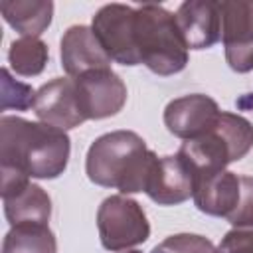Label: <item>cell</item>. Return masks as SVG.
Here are the masks:
<instances>
[{
    "label": "cell",
    "mask_w": 253,
    "mask_h": 253,
    "mask_svg": "<svg viewBox=\"0 0 253 253\" xmlns=\"http://www.w3.org/2000/svg\"><path fill=\"white\" fill-rule=\"evenodd\" d=\"M217 103L204 93H192L172 99L164 109V125L168 132L182 140H194L206 134L219 119Z\"/></svg>",
    "instance_id": "cell-9"
},
{
    "label": "cell",
    "mask_w": 253,
    "mask_h": 253,
    "mask_svg": "<svg viewBox=\"0 0 253 253\" xmlns=\"http://www.w3.org/2000/svg\"><path fill=\"white\" fill-rule=\"evenodd\" d=\"M73 81L85 121L115 117L123 111L126 103V85L111 67L87 71Z\"/></svg>",
    "instance_id": "cell-8"
},
{
    "label": "cell",
    "mask_w": 253,
    "mask_h": 253,
    "mask_svg": "<svg viewBox=\"0 0 253 253\" xmlns=\"http://www.w3.org/2000/svg\"><path fill=\"white\" fill-rule=\"evenodd\" d=\"M4 215L12 225L20 223H47L51 217V200L47 192L30 180L2 188Z\"/></svg>",
    "instance_id": "cell-15"
},
{
    "label": "cell",
    "mask_w": 253,
    "mask_h": 253,
    "mask_svg": "<svg viewBox=\"0 0 253 253\" xmlns=\"http://www.w3.org/2000/svg\"><path fill=\"white\" fill-rule=\"evenodd\" d=\"M91 30L111 61L121 65H138L140 57L134 42V8L126 4L101 6L91 22Z\"/></svg>",
    "instance_id": "cell-6"
},
{
    "label": "cell",
    "mask_w": 253,
    "mask_h": 253,
    "mask_svg": "<svg viewBox=\"0 0 253 253\" xmlns=\"http://www.w3.org/2000/svg\"><path fill=\"white\" fill-rule=\"evenodd\" d=\"M134 42L140 63L156 75L180 73L188 63V47L180 36L176 16L158 4L134 8Z\"/></svg>",
    "instance_id": "cell-3"
},
{
    "label": "cell",
    "mask_w": 253,
    "mask_h": 253,
    "mask_svg": "<svg viewBox=\"0 0 253 253\" xmlns=\"http://www.w3.org/2000/svg\"><path fill=\"white\" fill-rule=\"evenodd\" d=\"M97 229L107 251H123L144 243L150 237V223L142 206L125 196H109L97 210Z\"/></svg>",
    "instance_id": "cell-5"
},
{
    "label": "cell",
    "mask_w": 253,
    "mask_h": 253,
    "mask_svg": "<svg viewBox=\"0 0 253 253\" xmlns=\"http://www.w3.org/2000/svg\"><path fill=\"white\" fill-rule=\"evenodd\" d=\"M241 196V176L229 170H221L208 176H198L194 184V204L196 208L213 217H229Z\"/></svg>",
    "instance_id": "cell-14"
},
{
    "label": "cell",
    "mask_w": 253,
    "mask_h": 253,
    "mask_svg": "<svg viewBox=\"0 0 253 253\" xmlns=\"http://www.w3.org/2000/svg\"><path fill=\"white\" fill-rule=\"evenodd\" d=\"M49 59L47 43L40 38H20L10 43L8 61L16 75L22 77H36L45 69Z\"/></svg>",
    "instance_id": "cell-18"
},
{
    "label": "cell",
    "mask_w": 253,
    "mask_h": 253,
    "mask_svg": "<svg viewBox=\"0 0 253 253\" xmlns=\"http://www.w3.org/2000/svg\"><path fill=\"white\" fill-rule=\"evenodd\" d=\"M156 152L146 148L134 130H111L95 138L85 156L87 178L103 188L121 194L144 192Z\"/></svg>",
    "instance_id": "cell-2"
},
{
    "label": "cell",
    "mask_w": 253,
    "mask_h": 253,
    "mask_svg": "<svg viewBox=\"0 0 253 253\" xmlns=\"http://www.w3.org/2000/svg\"><path fill=\"white\" fill-rule=\"evenodd\" d=\"M34 113L42 123L61 130H69L85 123L75 91V81L71 77H55L43 83L36 93Z\"/></svg>",
    "instance_id": "cell-10"
},
{
    "label": "cell",
    "mask_w": 253,
    "mask_h": 253,
    "mask_svg": "<svg viewBox=\"0 0 253 253\" xmlns=\"http://www.w3.org/2000/svg\"><path fill=\"white\" fill-rule=\"evenodd\" d=\"M196 174L180 156L156 158L146 180L144 194L158 206H176L194 194Z\"/></svg>",
    "instance_id": "cell-11"
},
{
    "label": "cell",
    "mask_w": 253,
    "mask_h": 253,
    "mask_svg": "<svg viewBox=\"0 0 253 253\" xmlns=\"http://www.w3.org/2000/svg\"><path fill=\"white\" fill-rule=\"evenodd\" d=\"M0 75H2V83H0V93H2L0 95V99H2L0 109L2 111H8V109L28 111L30 107H34L38 91H34L32 85L16 81L6 67H2Z\"/></svg>",
    "instance_id": "cell-19"
},
{
    "label": "cell",
    "mask_w": 253,
    "mask_h": 253,
    "mask_svg": "<svg viewBox=\"0 0 253 253\" xmlns=\"http://www.w3.org/2000/svg\"><path fill=\"white\" fill-rule=\"evenodd\" d=\"M126 253H142V251H136V249H132V251H126Z\"/></svg>",
    "instance_id": "cell-23"
},
{
    "label": "cell",
    "mask_w": 253,
    "mask_h": 253,
    "mask_svg": "<svg viewBox=\"0 0 253 253\" xmlns=\"http://www.w3.org/2000/svg\"><path fill=\"white\" fill-rule=\"evenodd\" d=\"M227 221L233 227H253V176H241L239 204Z\"/></svg>",
    "instance_id": "cell-21"
},
{
    "label": "cell",
    "mask_w": 253,
    "mask_h": 253,
    "mask_svg": "<svg viewBox=\"0 0 253 253\" xmlns=\"http://www.w3.org/2000/svg\"><path fill=\"white\" fill-rule=\"evenodd\" d=\"M2 253H57V239L47 223H20L4 235Z\"/></svg>",
    "instance_id": "cell-17"
},
{
    "label": "cell",
    "mask_w": 253,
    "mask_h": 253,
    "mask_svg": "<svg viewBox=\"0 0 253 253\" xmlns=\"http://www.w3.org/2000/svg\"><path fill=\"white\" fill-rule=\"evenodd\" d=\"M61 67L75 79L93 69H109L111 57L95 38L89 26H71L61 38Z\"/></svg>",
    "instance_id": "cell-13"
},
{
    "label": "cell",
    "mask_w": 253,
    "mask_h": 253,
    "mask_svg": "<svg viewBox=\"0 0 253 253\" xmlns=\"http://www.w3.org/2000/svg\"><path fill=\"white\" fill-rule=\"evenodd\" d=\"M71 140L65 130L22 117H0V172L53 180L67 168Z\"/></svg>",
    "instance_id": "cell-1"
},
{
    "label": "cell",
    "mask_w": 253,
    "mask_h": 253,
    "mask_svg": "<svg viewBox=\"0 0 253 253\" xmlns=\"http://www.w3.org/2000/svg\"><path fill=\"white\" fill-rule=\"evenodd\" d=\"M174 16L188 49H208L221 40L219 2L188 0L178 6Z\"/></svg>",
    "instance_id": "cell-12"
},
{
    "label": "cell",
    "mask_w": 253,
    "mask_h": 253,
    "mask_svg": "<svg viewBox=\"0 0 253 253\" xmlns=\"http://www.w3.org/2000/svg\"><path fill=\"white\" fill-rule=\"evenodd\" d=\"M2 18L22 38H40L53 16V2L49 0H2Z\"/></svg>",
    "instance_id": "cell-16"
},
{
    "label": "cell",
    "mask_w": 253,
    "mask_h": 253,
    "mask_svg": "<svg viewBox=\"0 0 253 253\" xmlns=\"http://www.w3.org/2000/svg\"><path fill=\"white\" fill-rule=\"evenodd\" d=\"M219 10L225 61L235 73H247L253 69V2L223 0Z\"/></svg>",
    "instance_id": "cell-7"
},
{
    "label": "cell",
    "mask_w": 253,
    "mask_h": 253,
    "mask_svg": "<svg viewBox=\"0 0 253 253\" xmlns=\"http://www.w3.org/2000/svg\"><path fill=\"white\" fill-rule=\"evenodd\" d=\"M150 253H215V247L204 235L176 233L160 241Z\"/></svg>",
    "instance_id": "cell-20"
},
{
    "label": "cell",
    "mask_w": 253,
    "mask_h": 253,
    "mask_svg": "<svg viewBox=\"0 0 253 253\" xmlns=\"http://www.w3.org/2000/svg\"><path fill=\"white\" fill-rule=\"evenodd\" d=\"M253 148V125L237 115L221 111L217 123L202 136L184 140L178 154L198 176L225 170L231 162L241 160Z\"/></svg>",
    "instance_id": "cell-4"
},
{
    "label": "cell",
    "mask_w": 253,
    "mask_h": 253,
    "mask_svg": "<svg viewBox=\"0 0 253 253\" xmlns=\"http://www.w3.org/2000/svg\"><path fill=\"white\" fill-rule=\"evenodd\" d=\"M215 253H253V227H233L229 229Z\"/></svg>",
    "instance_id": "cell-22"
}]
</instances>
